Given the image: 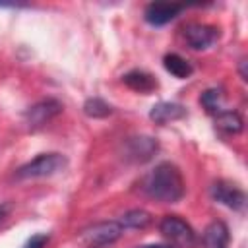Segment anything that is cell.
Returning <instances> with one entry per match:
<instances>
[{
	"mask_svg": "<svg viewBox=\"0 0 248 248\" xmlns=\"http://www.w3.org/2000/svg\"><path fill=\"white\" fill-rule=\"evenodd\" d=\"M141 190L151 200H157L163 203H174L184 196L182 172L172 163H159L155 169H151L143 176Z\"/></svg>",
	"mask_w": 248,
	"mask_h": 248,
	"instance_id": "obj_1",
	"label": "cell"
},
{
	"mask_svg": "<svg viewBox=\"0 0 248 248\" xmlns=\"http://www.w3.org/2000/svg\"><path fill=\"white\" fill-rule=\"evenodd\" d=\"M68 165L66 157L62 153H41L35 159H31L29 163L21 165L16 172V176L19 180H27V178H45V176H52L58 174L60 170H64Z\"/></svg>",
	"mask_w": 248,
	"mask_h": 248,
	"instance_id": "obj_2",
	"label": "cell"
},
{
	"mask_svg": "<svg viewBox=\"0 0 248 248\" xmlns=\"http://www.w3.org/2000/svg\"><path fill=\"white\" fill-rule=\"evenodd\" d=\"M161 234L167 238L170 248H194L196 246V232L194 229L178 215H165L159 223Z\"/></svg>",
	"mask_w": 248,
	"mask_h": 248,
	"instance_id": "obj_3",
	"label": "cell"
},
{
	"mask_svg": "<svg viewBox=\"0 0 248 248\" xmlns=\"http://www.w3.org/2000/svg\"><path fill=\"white\" fill-rule=\"evenodd\" d=\"M159 151V143L151 136H132L122 143V157L130 163H145Z\"/></svg>",
	"mask_w": 248,
	"mask_h": 248,
	"instance_id": "obj_4",
	"label": "cell"
},
{
	"mask_svg": "<svg viewBox=\"0 0 248 248\" xmlns=\"http://www.w3.org/2000/svg\"><path fill=\"white\" fill-rule=\"evenodd\" d=\"M122 231L124 229L118 225V221H103V223H97V225L85 229L81 232V240L91 248H103V246H108L114 240H118Z\"/></svg>",
	"mask_w": 248,
	"mask_h": 248,
	"instance_id": "obj_5",
	"label": "cell"
},
{
	"mask_svg": "<svg viewBox=\"0 0 248 248\" xmlns=\"http://www.w3.org/2000/svg\"><path fill=\"white\" fill-rule=\"evenodd\" d=\"M60 112H62V105L56 99H43L25 110L23 120L29 130H37V128H43L46 122H50Z\"/></svg>",
	"mask_w": 248,
	"mask_h": 248,
	"instance_id": "obj_6",
	"label": "cell"
},
{
	"mask_svg": "<svg viewBox=\"0 0 248 248\" xmlns=\"http://www.w3.org/2000/svg\"><path fill=\"white\" fill-rule=\"evenodd\" d=\"M182 37L190 48L203 50V48H209L219 39V29L207 23H190L184 27Z\"/></svg>",
	"mask_w": 248,
	"mask_h": 248,
	"instance_id": "obj_7",
	"label": "cell"
},
{
	"mask_svg": "<svg viewBox=\"0 0 248 248\" xmlns=\"http://www.w3.org/2000/svg\"><path fill=\"white\" fill-rule=\"evenodd\" d=\"M211 198L231 209H242L246 203V194L236 184H231L227 180H217L211 186Z\"/></svg>",
	"mask_w": 248,
	"mask_h": 248,
	"instance_id": "obj_8",
	"label": "cell"
},
{
	"mask_svg": "<svg viewBox=\"0 0 248 248\" xmlns=\"http://www.w3.org/2000/svg\"><path fill=\"white\" fill-rule=\"evenodd\" d=\"M180 10H182V6H180V4L151 2V4H147L145 12H143V17H145V21H147L149 25L159 27V25H165V23L172 21V19L178 16V12H180Z\"/></svg>",
	"mask_w": 248,
	"mask_h": 248,
	"instance_id": "obj_9",
	"label": "cell"
},
{
	"mask_svg": "<svg viewBox=\"0 0 248 248\" xmlns=\"http://www.w3.org/2000/svg\"><path fill=\"white\" fill-rule=\"evenodd\" d=\"M186 116V108L178 103H170V101H161L157 105L151 107L149 110V118L155 124H169L174 120H180Z\"/></svg>",
	"mask_w": 248,
	"mask_h": 248,
	"instance_id": "obj_10",
	"label": "cell"
},
{
	"mask_svg": "<svg viewBox=\"0 0 248 248\" xmlns=\"http://www.w3.org/2000/svg\"><path fill=\"white\" fill-rule=\"evenodd\" d=\"M229 229L223 221H213L203 231V246L205 248H227Z\"/></svg>",
	"mask_w": 248,
	"mask_h": 248,
	"instance_id": "obj_11",
	"label": "cell"
},
{
	"mask_svg": "<svg viewBox=\"0 0 248 248\" xmlns=\"http://www.w3.org/2000/svg\"><path fill=\"white\" fill-rule=\"evenodd\" d=\"M122 81H124L130 89L140 91V93H151V91H155V87H157V79H155L151 74L141 72V70H132V72H128V74L122 78Z\"/></svg>",
	"mask_w": 248,
	"mask_h": 248,
	"instance_id": "obj_12",
	"label": "cell"
},
{
	"mask_svg": "<svg viewBox=\"0 0 248 248\" xmlns=\"http://www.w3.org/2000/svg\"><path fill=\"white\" fill-rule=\"evenodd\" d=\"M163 66H165V70H167L170 76H174V78H178V79H186V78H190L192 72H194L192 64H190L186 58H182L180 54H176V52L165 54Z\"/></svg>",
	"mask_w": 248,
	"mask_h": 248,
	"instance_id": "obj_13",
	"label": "cell"
},
{
	"mask_svg": "<svg viewBox=\"0 0 248 248\" xmlns=\"http://www.w3.org/2000/svg\"><path fill=\"white\" fill-rule=\"evenodd\" d=\"M215 126L225 134H240L244 128V120L236 110H221L215 114Z\"/></svg>",
	"mask_w": 248,
	"mask_h": 248,
	"instance_id": "obj_14",
	"label": "cell"
},
{
	"mask_svg": "<svg viewBox=\"0 0 248 248\" xmlns=\"http://www.w3.org/2000/svg\"><path fill=\"white\" fill-rule=\"evenodd\" d=\"M149 223L151 215L145 209H130L118 219V225L122 229H145Z\"/></svg>",
	"mask_w": 248,
	"mask_h": 248,
	"instance_id": "obj_15",
	"label": "cell"
},
{
	"mask_svg": "<svg viewBox=\"0 0 248 248\" xmlns=\"http://www.w3.org/2000/svg\"><path fill=\"white\" fill-rule=\"evenodd\" d=\"M200 103L203 105V108L209 114H219L223 110V91L219 87L205 89L202 93V97H200Z\"/></svg>",
	"mask_w": 248,
	"mask_h": 248,
	"instance_id": "obj_16",
	"label": "cell"
},
{
	"mask_svg": "<svg viewBox=\"0 0 248 248\" xmlns=\"http://www.w3.org/2000/svg\"><path fill=\"white\" fill-rule=\"evenodd\" d=\"M83 112L89 118H107L108 114H112V107L99 97H91L83 103Z\"/></svg>",
	"mask_w": 248,
	"mask_h": 248,
	"instance_id": "obj_17",
	"label": "cell"
},
{
	"mask_svg": "<svg viewBox=\"0 0 248 248\" xmlns=\"http://www.w3.org/2000/svg\"><path fill=\"white\" fill-rule=\"evenodd\" d=\"M48 242V234H45V232H39V234H33L27 242H25V246L23 248H45V244Z\"/></svg>",
	"mask_w": 248,
	"mask_h": 248,
	"instance_id": "obj_18",
	"label": "cell"
},
{
	"mask_svg": "<svg viewBox=\"0 0 248 248\" xmlns=\"http://www.w3.org/2000/svg\"><path fill=\"white\" fill-rule=\"evenodd\" d=\"M8 213H10V203H2L0 205V223L8 217Z\"/></svg>",
	"mask_w": 248,
	"mask_h": 248,
	"instance_id": "obj_19",
	"label": "cell"
},
{
	"mask_svg": "<svg viewBox=\"0 0 248 248\" xmlns=\"http://www.w3.org/2000/svg\"><path fill=\"white\" fill-rule=\"evenodd\" d=\"M240 76H242V79H248V74H246V60H240Z\"/></svg>",
	"mask_w": 248,
	"mask_h": 248,
	"instance_id": "obj_20",
	"label": "cell"
},
{
	"mask_svg": "<svg viewBox=\"0 0 248 248\" xmlns=\"http://www.w3.org/2000/svg\"><path fill=\"white\" fill-rule=\"evenodd\" d=\"M140 248H170L169 244L165 246V244H147V246H140Z\"/></svg>",
	"mask_w": 248,
	"mask_h": 248,
	"instance_id": "obj_21",
	"label": "cell"
}]
</instances>
